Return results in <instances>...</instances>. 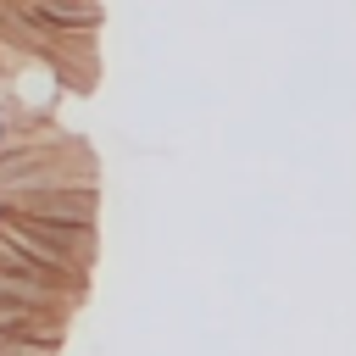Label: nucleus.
<instances>
[{
  "mask_svg": "<svg viewBox=\"0 0 356 356\" xmlns=\"http://www.w3.org/2000/svg\"><path fill=\"white\" fill-rule=\"evenodd\" d=\"M0 211L28 217V222H56V228H95V222H100V189H50V195H22V200H6Z\"/></svg>",
  "mask_w": 356,
  "mask_h": 356,
  "instance_id": "nucleus-1",
  "label": "nucleus"
}]
</instances>
